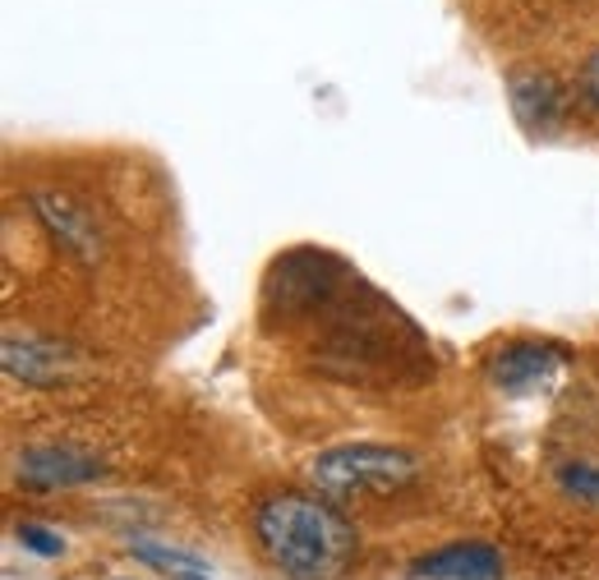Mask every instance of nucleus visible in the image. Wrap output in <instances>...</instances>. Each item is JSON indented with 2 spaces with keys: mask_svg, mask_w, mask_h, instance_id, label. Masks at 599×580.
Wrapping results in <instances>:
<instances>
[{
  "mask_svg": "<svg viewBox=\"0 0 599 580\" xmlns=\"http://www.w3.org/2000/svg\"><path fill=\"white\" fill-rule=\"evenodd\" d=\"M415 580H503V558L493 544L480 539H461L448 544L438 552H425V558L410 562Z\"/></svg>",
  "mask_w": 599,
  "mask_h": 580,
  "instance_id": "5",
  "label": "nucleus"
},
{
  "mask_svg": "<svg viewBox=\"0 0 599 580\" xmlns=\"http://www.w3.org/2000/svg\"><path fill=\"white\" fill-rule=\"evenodd\" d=\"M563 368V351L544 346V341H512L499 355L489 359V378L493 387H503L507 397H531V391L549 387Z\"/></svg>",
  "mask_w": 599,
  "mask_h": 580,
  "instance_id": "3",
  "label": "nucleus"
},
{
  "mask_svg": "<svg viewBox=\"0 0 599 580\" xmlns=\"http://www.w3.org/2000/svg\"><path fill=\"white\" fill-rule=\"evenodd\" d=\"M101 474V461L79 452V447H29L19 457V480L33 488H74L93 484Z\"/></svg>",
  "mask_w": 599,
  "mask_h": 580,
  "instance_id": "8",
  "label": "nucleus"
},
{
  "mask_svg": "<svg viewBox=\"0 0 599 580\" xmlns=\"http://www.w3.org/2000/svg\"><path fill=\"white\" fill-rule=\"evenodd\" d=\"M254 539L264 558L291 580H336L355 562L351 520L309 493H272L254 507Z\"/></svg>",
  "mask_w": 599,
  "mask_h": 580,
  "instance_id": "1",
  "label": "nucleus"
},
{
  "mask_svg": "<svg viewBox=\"0 0 599 580\" xmlns=\"http://www.w3.org/2000/svg\"><path fill=\"white\" fill-rule=\"evenodd\" d=\"M33 207H38L42 226L61 240V249H69L74 258H84V262H97L101 235H97V222H93L88 207H79L69 194H56V190H38Z\"/></svg>",
  "mask_w": 599,
  "mask_h": 580,
  "instance_id": "7",
  "label": "nucleus"
},
{
  "mask_svg": "<svg viewBox=\"0 0 599 580\" xmlns=\"http://www.w3.org/2000/svg\"><path fill=\"white\" fill-rule=\"evenodd\" d=\"M507 97H512L516 120L526 125L531 135H549V129H558V120L567 116V88L549 69H516L507 78Z\"/></svg>",
  "mask_w": 599,
  "mask_h": 580,
  "instance_id": "4",
  "label": "nucleus"
},
{
  "mask_svg": "<svg viewBox=\"0 0 599 580\" xmlns=\"http://www.w3.org/2000/svg\"><path fill=\"white\" fill-rule=\"evenodd\" d=\"M171 580H213V571H180V576H171Z\"/></svg>",
  "mask_w": 599,
  "mask_h": 580,
  "instance_id": "13",
  "label": "nucleus"
},
{
  "mask_svg": "<svg viewBox=\"0 0 599 580\" xmlns=\"http://www.w3.org/2000/svg\"><path fill=\"white\" fill-rule=\"evenodd\" d=\"M420 461L406 447H383V442H346L328 447L309 465V480L328 497H383L415 484Z\"/></svg>",
  "mask_w": 599,
  "mask_h": 580,
  "instance_id": "2",
  "label": "nucleus"
},
{
  "mask_svg": "<svg viewBox=\"0 0 599 580\" xmlns=\"http://www.w3.org/2000/svg\"><path fill=\"white\" fill-rule=\"evenodd\" d=\"M14 535H19V544L29 552H38V558H61V552H65V535L46 530V525H38V520H23Z\"/></svg>",
  "mask_w": 599,
  "mask_h": 580,
  "instance_id": "10",
  "label": "nucleus"
},
{
  "mask_svg": "<svg viewBox=\"0 0 599 580\" xmlns=\"http://www.w3.org/2000/svg\"><path fill=\"white\" fill-rule=\"evenodd\" d=\"M129 552H135L139 562L162 567V571H171V576H180V571H207V562L199 558V552L171 548V544H129Z\"/></svg>",
  "mask_w": 599,
  "mask_h": 580,
  "instance_id": "9",
  "label": "nucleus"
},
{
  "mask_svg": "<svg viewBox=\"0 0 599 580\" xmlns=\"http://www.w3.org/2000/svg\"><path fill=\"white\" fill-rule=\"evenodd\" d=\"M6 374L29 383V387H61L69 378V355L46 336H33V332H6Z\"/></svg>",
  "mask_w": 599,
  "mask_h": 580,
  "instance_id": "6",
  "label": "nucleus"
},
{
  "mask_svg": "<svg viewBox=\"0 0 599 580\" xmlns=\"http://www.w3.org/2000/svg\"><path fill=\"white\" fill-rule=\"evenodd\" d=\"M577 101H581V111L599 120V51H590L586 65L577 69Z\"/></svg>",
  "mask_w": 599,
  "mask_h": 580,
  "instance_id": "12",
  "label": "nucleus"
},
{
  "mask_svg": "<svg viewBox=\"0 0 599 580\" xmlns=\"http://www.w3.org/2000/svg\"><path fill=\"white\" fill-rule=\"evenodd\" d=\"M563 488L581 503H599V465H563Z\"/></svg>",
  "mask_w": 599,
  "mask_h": 580,
  "instance_id": "11",
  "label": "nucleus"
}]
</instances>
